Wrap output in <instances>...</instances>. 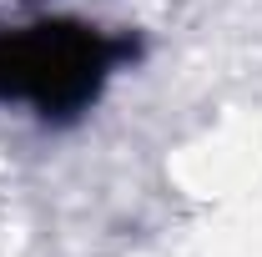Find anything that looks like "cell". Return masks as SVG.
<instances>
[{"label":"cell","mask_w":262,"mask_h":257,"mask_svg":"<svg viewBox=\"0 0 262 257\" xmlns=\"http://www.w3.org/2000/svg\"><path fill=\"white\" fill-rule=\"evenodd\" d=\"M106 40L81 26H31L0 35V96H31L46 111L81 106L106 76Z\"/></svg>","instance_id":"1"}]
</instances>
